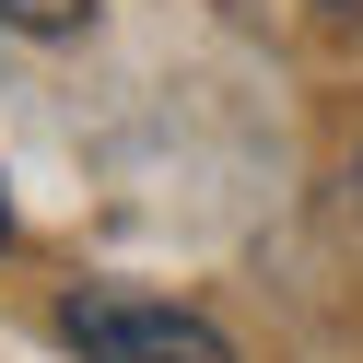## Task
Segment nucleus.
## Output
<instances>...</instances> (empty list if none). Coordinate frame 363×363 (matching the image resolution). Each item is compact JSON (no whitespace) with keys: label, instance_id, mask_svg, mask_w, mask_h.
Masks as SVG:
<instances>
[{"label":"nucleus","instance_id":"nucleus-3","mask_svg":"<svg viewBox=\"0 0 363 363\" xmlns=\"http://www.w3.org/2000/svg\"><path fill=\"white\" fill-rule=\"evenodd\" d=\"M0 246H12V199H0Z\"/></svg>","mask_w":363,"mask_h":363},{"label":"nucleus","instance_id":"nucleus-4","mask_svg":"<svg viewBox=\"0 0 363 363\" xmlns=\"http://www.w3.org/2000/svg\"><path fill=\"white\" fill-rule=\"evenodd\" d=\"M328 12H363V0H328Z\"/></svg>","mask_w":363,"mask_h":363},{"label":"nucleus","instance_id":"nucleus-5","mask_svg":"<svg viewBox=\"0 0 363 363\" xmlns=\"http://www.w3.org/2000/svg\"><path fill=\"white\" fill-rule=\"evenodd\" d=\"M352 188H363V176H352Z\"/></svg>","mask_w":363,"mask_h":363},{"label":"nucleus","instance_id":"nucleus-2","mask_svg":"<svg viewBox=\"0 0 363 363\" xmlns=\"http://www.w3.org/2000/svg\"><path fill=\"white\" fill-rule=\"evenodd\" d=\"M82 12H94V0H0V24H12V35H71Z\"/></svg>","mask_w":363,"mask_h":363},{"label":"nucleus","instance_id":"nucleus-1","mask_svg":"<svg viewBox=\"0 0 363 363\" xmlns=\"http://www.w3.org/2000/svg\"><path fill=\"white\" fill-rule=\"evenodd\" d=\"M59 328H71L82 363H235V340H223L211 316L152 305V293H118V281H82L71 305H59Z\"/></svg>","mask_w":363,"mask_h":363}]
</instances>
